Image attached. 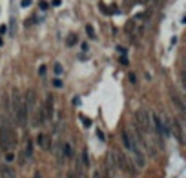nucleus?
<instances>
[{"mask_svg":"<svg viewBox=\"0 0 186 178\" xmlns=\"http://www.w3.org/2000/svg\"><path fill=\"white\" fill-rule=\"evenodd\" d=\"M120 138H122V145L126 147V151L132 155V162L135 164V167H146V155L144 151L139 147V144L135 142V138L132 136V133L128 129H122L120 131Z\"/></svg>","mask_w":186,"mask_h":178,"instance_id":"f257e3e1","label":"nucleus"},{"mask_svg":"<svg viewBox=\"0 0 186 178\" xmlns=\"http://www.w3.org/2000/svg\"><path fill=\"white\" fill-rule=\"evenodd\" d=\"M15 145H17V133L13 131L7 120H2L0 122V149L9 153Z\"/></svg>","mask_w":186,"mask_h":178,"instance_id":"f03ea898","label":"nucleus"},{"mask_svg":"<svg viewBox=\"0 0 186 178\" xmlns=\"http://www.w3.org/2000/svg\"><path fill=\"white\" fill-rule=\"evenodd\" d=\"M11 106H13L15 122H17L18 126H26V122H28V107H26V104H24L22 93L17 91V89L13 91V102H11Z\"/></svg>","mask_w":186,"mask_h":178,"instance_id":"7ed1b4c3","label":"nucleus"},{"mask_svg":"<svg viewBox=\"0 0 186 178\" xmlns=\"http://www.w3.org/2000/svg\"><path fill=\"white\" fill-rule=\"evenodd\" d=\"M113 156L117 158V160H115V164L120 167V171H124L126 175H132V176H137L139 175V169L135 167V164L132 162V158H130V156L122 155V153H119V151H113Z\"/></svg>","mask_w":186,"mask_h":178,"instance_id":"20e7f679","label":"nucleus"},{"mask_svg":"<svg viewBox=\"0 0 186 178\" xmlns=\"http://www.w3.org/2000/svg\"><path fill=\"white\" fill-rule=\"evenodd\" d=\"M135 126L142 131V135L152 133V124H150V113L146 109H139L135 113Z\"/></svg>","mask_w":186,"mask_h":178,"instance_id":"39448f33","label":"nucleus"},{"mask_svg":"<svg viewBox=\"0 0 186 178\" xmlns=\"http://www.w3.org/2000/svg\"><path fill=\"white\" fill-rule=\"evenodd\" d=\"M42 107H44V113H46V118L51 120L55 116V96H53V93H48L46 95V102H44Z\"/></svg>","mask_w":186,"mask_h":178,"instance_id":"423d86ee","label":"nucleus"},{"mask_svg":"<svg viewBox=\"0 0 186 178\" xmlns=\"http://www.w3.org/2000/svg\"><path fill=\"white\" fill-rule=\"evenodd\" d=\"M170 98H172L173 106L177 107V111L181 113V115H184V111H186V109H184V102H183V96H181V95H179L177 91H175L173 87L170 89Z\"/></svg>","mask_w":186,"mask_h":178,"instance_id":"0eeeda50","label":"nucleus"},{"mask_svg":"<svg viewBox=\"0 0 186 178\" xmlns=\"http://www.w3.org/2000/svg\"><path fill=\"white\" fill-rule=\"evenodd\" d=\"M35 144H37L40 149H44V151H48L49 147H51V138H49L46 133H38L37 138H35Z\"/></svg>","mask_w":186,"mask_h":178,"instance_id":"6e6552de","label":"nucleus"},{"mask_svg":"<svg viewBox=\"0 0 186 178\" xmlns=\"http://www.w3.org/2000/svg\"><path fill=\"white\" fill-rule=\"evenodd\" d=\"M24 104H26L28 111H29V109H35V107H37V93H35V89H29V91L26 93Z\"/></svg>","mask_w":186,"mask_h":178,"instance_id":"1a4fd4ad","label":"nucleus"},{"mask_svg":"<svg viewBox=\"0 0 186 178\" xmlns=\"http://www.w3.org/2000/svg\"><path fill=\"white\" fill-rule=\"evenodd\" d=\"M173 124V131H172V135L177 138V142L179 144H184V135H183V124H181L177 118H175V120L172 122Z\"/></svg>","mask_w":186,"mask_h":178,"instance_id":"9d476101","label":"nucleus"},{"mask_svg":"<svg viewBox=\"0 0 186 178\" xmlns=\"http://www.w3.org/2000/svg\"><path fill=\"white\" fill-rule=\"evenodd\" d=\"M48 122V118H46V113H44V107L40 106L35 109V120H33V126L35 127H38V126H42V124H46Z\"/></svg>","mask_w":186,"mask_h":178,"instance_id":"9b49d317","label":"nucleus"},{"mask_svg":"<svg viewBox=\"0 0 186 178\" xmlns=\"http://www.w3.org/2000/svg\"><path fill=\"white\" fill-rule=\"evenodd\" d=\"M60 151H62V156H64V160H71L73 158V144H69V142H62L60 144Z\"/></svg>","mask_w":186,"mask_h":178,"instance_id":"f8f14e48","label":"nucleus"},{"mask_svg":"<svg viewBox=\"0 0 186 178\" xmlns=\"http://www.w3.org/2000/svg\"><path fill=\"white\" fill-rule=\"evenodd\" d=\"M0 176L2 178H17V173L9 164H0Z\"/></svg>","mask_w":186,"mask_h":178,"instance_id":"ddd939ff","label":"nucleus"},{"mask_svg":"<svg viewBox=\"0 0 186 178\" xmlns=\"http://www.w3.org/2000/svg\"><path fill=\"white\" fill-rule=\"evenodd\" d=\"M33 156V142L28 140L26 142V149H24V158H31Z\"/></svg>","mask_w":186,"mask_h":178,"instance_id":"4468645a","label":"nucleus"},{"mask_svg":"<svg viewBox=\"0 0 186 178\" xmlns=\"http://www.w3.org/2000/svg\"><path fill=\"white\" fill-rule=\"evenodd\" d=\"M79 162L82 164V167H84V169H86V167L89 165V156H88V151H86V149H84L82 153H80V160H79Z\"/></svg>","mask_w":186,"mask_h":178,"instance_id":"2eb2a0df","label":"nucleus"},{"mask_svg":"<svg viewBox=\"0 0 186 178\" xmlns=\"http://www.w3.org/2000/svg\"><path fill=\"white\" fill-rule=\"evenodd\" d=\"M53 73H55V76H57V78L64 73V67H62V64H60V62H55L53 64Z\"/></svg>","mask_w":186,"mask_h":178,"instance_id":"dca6fc26","label":"nucleus"},{"mask_svg":"<svg viewBox=\"0 0 186 178\" xmlns=\"http://www.w3.org/2000/svg\"><path fill=\"white\" fill-rule=\"evenodd\" d=\"M77 42H79V37H77V35H75V33H71V35H69V37L66 38V46H68V47L75 46V44H77Z\"/></svg>","mask_w":186,"mask_h":178,"instance_id":"f3484780","label":"nucleus"},{"mask_svg":"<svg viewBox=\"0 0 186 178\" xmlns=\"http://www.w3.org/2000/svg\"><path fill=\"white\" fill-rule=\"evenodd\" d=\"M86 33H88V37L91 38V40H93L95 37H97V35H95V29H93V26H91V24H86Z\"/></svg>","mask_w":186,"mask_h":178,"instance_id":"a211bd4d","label":"nucleus"},{"mask_svg":"<svg viewBox=\"0 0 186 178\" xmlns=\"http://www.w3.org/2000/svg\"><path fill=\"white\" fill-rule=\"evenodd\" d=\"M13 160H15V155H13V153H6V156H4V162L11 165V164H13Z\"/></svg>","mask_w":186,"mask_h":178,"instance_id":"6ab92c4d","label":"nucleus"},{"mask_svg":"<svg viewBox=\"0 0 186 178\" xmlns=\"http://www.w3.org/2000/svg\"><path fill=\"white\" fill-rule=\"evenodd\" d=\"M95 135H97V138H99L100 142H106V135H104L102 129H97V131H95Z\"/></svg>","mask_w":186,"mask_h":178,"instance_id":"aec40b11","label":"nucleus"},{"mask_svg":"<svg viewBox=\"0 0 186 178\" xmlns=\"http://www.w3.org/2000/svg\"><path fill=\"white\" fill-rule=\"evenodd\" d=\"M80 122H82V126H86V127L91 126V120H89V118H86L84 115H80Z\"/></svg>","mask_w":186,"mask_h":178,"instance_id":"412c9836","label":"nucleus"},{"mask_svg":"<svg viewBox=\"0 0 186 178\" xmlns=\"http://www.w3.org/2000/svg\"><path fill=\"white\" fill-rule=\"evenodd\" d=\"M62 86H64V84H62V80H60V78H53V87H55V89H60Z\"/></svg>","mask_w":186,"mask_h":178,"instance_id":"4be33fe9","label":"nucleus"},{"mask_svg":"<svg viewBox=\"0 0 186 178\" xmlns=\"http://www.w3.org/2000/svg\"><path fill=\"white\" fill-rule=\"evenodd\" d=\"M119 62L122 64V66H128V64H130V60H128V56H126V55H120V58H119Z\"/></svg>","mask_w":186,"mask_h":178,"instance_id":"5701e85b","label":"nucleus"},{"mask_svg":"<svg viewBox=\"0 0 186 178\" xmlns=\"http://www.w3.org/2000/svg\"><path fill=\"white\" fill-rule=\"evenodd\" d=\"M46 69H48V67H46V66L42 64V66L38 67V76H46Z\"/></svg>","mask_w":186,"mask_h":178,"instance_id":"b1692460","label":"nucleus"},{"mask_svg":"<svg viewBox=\"0 0 186 178\" xmlns=\"http://www.w3.org/2000/svg\"><path fill=\"white\" fill-rule=\"evenodd\" d=\"M99 7H100V11H102L104 15H109V13H111V9H108L106 6H104V4H99Z\"/></svg>","mask_w":186,"mask_h":178,"instance_id":"393cba45","label":"nucleus"},{"mask_svg":"<svg viewBox=\"0 0 186 178\" xmlns=\"http://www.w3.org/2000/svg\"><path fill=\"white\" fill-rule=\"evenodd\" d=\"M31 2H33V0H22L20 6H22V7H29V6H31Z\"/></svg>","mask_w":186,"mask_h":178,"instance_id":"a878e982","label":"nucleus"},{"mask_svg":"<svg viewBox=\"0 0 186 178\" xmlns=\"http://www.w3.org/2000/svg\"><path fill=\"white\" fill-rule=\"evenodd\" d=\"M91 178H104V175L97 169V171H93V176H91Z\"/></svg>","mask_w":186,"mask_h":178,"instance_id":"bb28decb","label":"nucleus"},{"mask_svg":"<svg viewBox=\"0 0 186 178\" xmlns=\"http://www.w3.org/2000/svg\"><path fill=\"white\" fill-rule=\"evenodd\" d=\"M38 7L42 9V11H46V9L49 7V4H48V2H40V4H38Z\"/></svg>","mask_w":186,"mask_h":178,"instance_id":"cd10ccee","label":"nucleus"},{"mask_svg":"<svg viewBox=\"0 0 186 178\" xmlns=\"http://www.w3.org/2000/svg\"><path fill=\"white\" fill-rule=\"evenodd\" d=\"M60 4H62V0H51V6L53 7H58Z\"/></svg>","mask_w":186,"mask_h":178,"instance_id":"c85d7f7f","label":"nucleus"},{"mask_svg":"<svg viewBox=\"0 0 186 178\" xmlns=\"http://www.w3.org/2000/svg\"><path fill=\"white\" fill-rule=\"evenodd\" d=\"M80 49H82V51H84V53H86V51H88V49H89V46H88V44H86V42H82V44H80Z\"/></svg>","mask_w":186,"mask_h":178,"instance_id":"c756f323","label":"nucleus"},{"mask_svg":"<svg viewBox=\"0 0 186 178\" xmlns=\"http://www.w3.org/2000/svg\"><path fill=\"white\" fill-rule=\"evenodd\" d=\"M117 51L120 53V55H126V49H124L122 46H119V47H117Z\"/></svg>","mask_w":186,"mask_h":178,"instance_id":"7c9ffc66","label":"nucleus"},{"mask_svg":"<svg viewBox=\"0 0 186 178\" xmlns=\"http://www.w3.org/2000/svg\"><path fill=\"white\" fill-rule=\"evenodd\" d=\"M66 178H77V175H75V171H69Z\"/></svg>","mask_w":186,"mask_h":178,"instance_id":"2f4dec72","label":"nucleus"},{"mask_svg":"<svg viewBox=\"0 0 186 178\" xmlns=\"http://www.w3.org/2000/svg\"><path fill=\"white\" fill-rule=\"evenodd\" d=\"M79 104H80V98L75 96V98H73V106H79Z\"/></svg>","mask_w":186,"mask_h":178,"instance_id":"473e14b6","label":"nucleus"},{"mask_svg":"<svg viewBox=\"0 0 186 178\" xmlns=\"http://www.w3.org/2000/svg\"><path fill=\"white\" fill-rule=\"evenodd\" d=\"M6 31H7V27H6V26H0V35H4Z\"/></svg>","mask_w":186,"mask_h":178,"instance_id":"72a5a7b5","label":"nucleus"},{"mask_svg":"<svg viewBox=\"0 0 186 178\" xmlns=\"http://www.w3.org/2000/svg\"><path fill=\"white\" fill-rule=\"evenodd\" d=\"M130 80H132L133 84H135V82H137V78H135V75H133V73H130Z\"/></svg>","mask_w":186,"mask_h":178,"instance_id":"f704fd0d","label":"nucleus"}]
</instances>
